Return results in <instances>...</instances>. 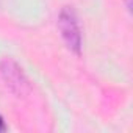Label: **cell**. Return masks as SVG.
<instances>
[{
  "label": "cell",
  "instance_id": "2",
  "mask_svg": "<svg viewBox=\"0 0 133 133\" xmlns=\"http://www.w3.org/2000/svg\"><path fill=\"white\" fill-rule=\"evenodd\" d=\"M5 130V124H3V119L0 117V131H3Z\"/></svg>",
  "mask_w": 133,
  "mask_h": 133
},
{
  "label": "cell",
  "instance_id": "1",
  "mask_svg": "<svg viewBox=\"0 0 133 133\" xmlns=\"http://www.w3.org/2000/svg\"><path fill=\"white\" fill-rule=\"evenodd\" d=\"M58 25H59L61 35L66 39L68 45L75 53H80V49H82V35H80V28H78V22H77L75 13L71 8H64L61 11V14H59Z\"/></svg>",
  "mask_w": 133,
  "mask_h": 133
}]
</instances>
